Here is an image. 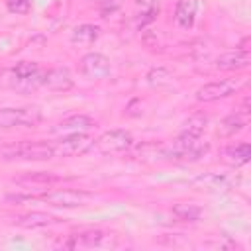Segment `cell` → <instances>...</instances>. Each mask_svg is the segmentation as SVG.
<instances>
[{"label": "cell", "instance_id": "1", "mask_svg": "<svg viewBox=\"0 0 251 251\" xmlns=\"http://www.w3.org/2000/svg\"><path fill=\"white\" fill-rule=\"evenodd\" d=\"M210 145L206 141H202L198 135H188V133H180L176 139H173V143L169 147H163L165 157L175 159V161H182V163H192L202 159L208 153Z\"/></svg>", "mask_w": 251, "mask_h": 251}, {"label": "cell", "instance_id": "2", "mask_svg": "<svg viewBox=\"0 0 251 251\" xmlns=\"http://www.w3.org/2000/svg\"><path fill=\"white\" fill-rule=\"evenodd\" d=\"M53 157V145L45 141H20L0 147V159L4 161H47Z\"/></svg>", "mask_w": 251, "mask_h": 251}, {"label": "cell", "instance_id": "3", "mask_svg": "<svg viewBox=\"0 0 251 251\" xmlns=\"http://www.w3.org/2000/svg\"><path fill=\"white\" fill-rule=\"evenodd\" d=\"M41 110L35 106L0 110V127H35L41 122Z\"/></svg>", "mask_w": 251, "mask_h": 251}, {"label": "cell", "instance_id": "4", "mask_svg": "<svg viewBox=\"0 0 251 251\" xmlns=\"http://www.w3.org/2000/svg\"><path fill=\"white\" fill-rule=\"evenodd\" d=\"M92 147H94V139L84 131H78V133H67L65 137H61L53 145V151L59 157H80L88 153Z\"/></svg>", "mask_w": 251, "mask_h": 251}, {"label": "cell", "instance_id": "5", "mask_svg": "<svg viewBox=\"0 0 251 251\" xmlns=\"http://www.w3.org/2000/svg\"><path fill=\"white\" fill-rule=\"evenodd\" d=\"M61 178L53 173H43V171H37V173H24L16 178H12V182L16 186H20L25 194H31V196H41L43 192H47V188L55 182H59Z\"/></svg>", "mask_w": 251, "mask_h": 251}, {"label": "cell", "instance_id": "6", "mask_svg": "<svg viewBox=\"0 0 251 251\" xmlns=\"http://www.w3.org/2000/svg\"><path fill=\"white\" fill-rule=\"evenodd\" d=\"M94 145L106 153V155H114V153H126L127 149H131L133 145V135L126 129H110V131H104L96 141Z\"/></svg>", "mask_w": 251, "mask_h": 251}, {"label": "cell", "instance_id": "7", "mask_svg": "<svg viewBox=\"0 0 251 251\" xmlns=\"http://www.w3.org/2000/svg\"><path fill=\"white\" fill-rule=\"evenodd\" d=\"M80 73L90 80H104L112 75L110 59L102 53H86L80 59Z\"/></svg>", "mask_w": 251, "mask_h": 251}, {"label": "cell", "instance_id": "8", "mask_svg": "<svg viewBox=\"0 0 251 251\" xmlns=\"http://www.w3.org/2000/svg\"><path fill=\"white\" fill-rule=\"evenodd\" d=\"M43 202L51 204V206H59V208H76L82 206L86 200H90V194L84 190H53V192H43L39 196Z\"/></svg>", "mask_w": 251, "mask_h": 251}, {"label": "cell", "instance_id": "9", "mask_svg": "<svg viewBox=\"0 0 251 251\" xmlns=\"http://www.w3.org/2000/svg\"><path fill=\"white\" fill-rule=\"evenodd\" d=\"M41 84L47 86L53 92H67V90L73 88L75 80H73V75L67 67H53V69L43 73Z\"/></svg>", "mask_w": 251, "mask_h": 251}, {"label": "cell", "instance_id": "10", "mask_svg": "<svg viewBox=\"0 0 251 251\" xmlns=\"http://www.w3.org/2000/svg\"><path fill=\"white\" fill-rule=\"evenodd\" d=\"M237 90V84L233 80H214L196 90V100L198 102H214L220 98H226Z\"/></svg>", "mask_w": 251, "mask_h": 251}, {"label": "cell", "instance_id": "11", "mask_svg": "<svg viewBox=\"0 0 251 251\" xmlns=\"http://www.w3.org/2000/svg\"><path fill=\"white\" fill-rule=\"evenodd\" d=\"M249 61H251L249 51L235 49V51L220 55L216 59V69H220V71H239V69H245L249 65Z\"/></svg>", "mask_w": 251, "mask_h": 251}, {"label": "cell", "instance_id": "12", "mask_svg": "<svg viewBox=\"0 0 251 251\" xmlns=\"http://www.w3.org/2000/svg\"><path fill=\"white\" fill-rule=\"evenodd\" d=\"M94 120L90 116H84V114H76V116H69L65 120H61L53 131L55 133H78V131H86L90 127H94Z\"/></svg>", "mask_w": 251, "mask_h": 251}, {"label": "cell", "instance_id": "13", "mask_svg": "<svg viewBox=\"0 0 251 251\" xmlns=\"http://www.w3.org/2000/svg\"><path fill=\"white\" fill-rule=\"evenodd\" d=\"M102 237H104V233L100 229H88V231H80V233L69 235L65 241H61V247H65V249L92 247V245H98L102 241Z\"/></svg>", "mask_w": 251, "mask_h": 251}, {"label": "cell", "instance_id": "14", "mask_svg": "<svg viewBox=\"0 0 251 251\" xmlns=\"http://www.w3.org/2000/svg\"><path fill=\"white\" fill-rule=\"evenodd\" d=\"M198 12V0H178L175 8V20L182 29H190L194 25Z\"/></svg>", "mask_w": 251, "mask_h": 251}, {"label": "cell", "instance_id": "15", "mask_svg": "<svg viewBox=\"0 0 251 251\" xmlns=\"http://www.w3.org/2000/svg\"><path fill=\"white\" fill-rule=\"evenodd\" d=\"M12 73H14V76H16L18 82L41 84V76H43V73H41L39 65L33 63V61H20V63L12 69Z\"/></svg>", "mask_w": 251, "mask_h": 251}, {"label": "cell", "instance_id": "16", "mask_svg": "<svg viewBox=\"0 0 251 251\" xmlns=\"http://www.w3.org/2000/svg\"><path fill=\"white\" fill-rule=\"evenodd\" d=\"M53 216L45 214V212H29V214H24V216H18L14 220V224L18 227H24V229H37V227H45L49 224H53Z\"/></svg>", "mask_w": 251, "mask_h": 251}, {"label": "cell", "instance_id": "17", "mask_svg": "<svg viewBox=\"0 0 251 251\" xmlns=\"http://www.w3.org/2000/svg\"><path fill=\"white\" fill-rule=\"evenodd\" d=\"M243 127H245V118H243L239 112H235V114L226 116V118L218 124L216 133H218V137H233V135L239 133Z\"/></svg>", "mask_w": 251, "mask_h": 251}, {"label": "cell", "instance_id": "18", "mask_svg": "<svg viewBox=\"0 0 251 251\" xmlns=\"http://www.w3.org/2000/svg\"><path fill=\"white\" fill-rule=\"evenodd\" d=\"M224 159L226 163H229L231 167H241L251 159V145L249 143H235L226 147L224 151Z\"/></svg>", "mask_w": 251, "mask_h": 251}, {"label": "cell", "instance_id": "19", "mask_svg": "<svg viewBox=\"0 0 251 251\" xmlns=\"http://www.w3.org/2000/svg\"><path fill=\"white\" fill-rule=\"evenodd\" d=\"M100 37V27L94 24H80L73 29L71 41L75 45H90Z\"/></svg>", "mask_w": 251, "mask_h": 251}, {"label": "cell", "instance_id": "20", "mask_svg": "<svg viewBox=\"0 0 251 251\" xmlns=\"http://www.w3.org/2000/svg\"><path fill=\"white\" fill-rule=\"evenodd\" d=\"M135 6L139 8V14H137V25L143 27L147 25L149 22H153L159 14V2L157 0H133Z\"/></svg>", "mask_w": 251, "mask_h": 251}, {"label": "cell", "instance_id": "21", "mask_svg": "<svg viewBox=\"0 0 251 251\" xmlns=\"http://www.w3.org/2000/svg\"><path fill=\"white\" fill-rule=\"evenodd\" d=\"M208 126V116L206 114H192L184 124H182V131L180 133H188V135H202L204 129Z\"/></svg>", "mask_w": 251, "mask_h": 251}, {"label": "cell", "instance_id": "22", "mask_svg": "<svg viewBox=\"0 0 251 251\" xmlns=\"http://www.w3.org/2000/svg\"><path fill=\"white\" fill-rule=\"evenodd\" d=\"M171 212L180 222H196L202 216V210L196 204H176V206H173Z\"/></svg>", "mask_w": 251, "mask_h": 251}, {"label": "cell", "instance_id": "23", "mask_svg": "<svg viewBox=\"0 0 251 251\" xmlns=\"http://www.w3.org/2000/svg\"><path fill=\"white\" fill-rule=\"evenodd\" d=\"M171 78H173V75L165 67H157V69H151L147 73V82L151 86H165V84L171 82Z\"/></svg>", "mask_w": 251, "mask_h": 251}, {"label": "cell", "instance_id": "24", "mask_svg": "<svg viewBox=\"0 0 251 251\" xmlns=\"http://www.w3.org/2000/svg\"><path fill=\"white\" fill-rule=\"evenodd\" d=\"M196 184H202L204 188H210V190H224L227 188V182L224 176H218V175H204L196 180Z\"/></svg>", "mask_w": 251, "mask_h": 251}, {"label": "cell", "instance_id": "25", "mask_svg": "<svg viewBox=\"0 0 251 251\" xmlns=\"http://www.w3.org/2000/svg\"><path fill=\"white\" fill-rule=\"evenodd\" d=\"M8 10L12 14L25 16V14L31 12V2L29 0H8Z\"/></svg>", "mask_w": 251, "mask_h": 251}, {"label": "cell", "instance_id": "26", "mask_svg": "<svg viewBox=\"0 0 251 251\" xmlns=\"http://www.w3.org/2000/svg\"><path fill=\"white\" fill-rule=\"evenodd\" d=\"M98 2H102V0H98Z\"/></svg>", "mask_w": 251, "mask_h": 251}]
</instances>
